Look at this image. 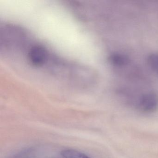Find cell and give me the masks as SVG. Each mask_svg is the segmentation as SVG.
<instances>
[{
	"label": "cell",
	"mask_w": 158,
	"mask_h": 158,
	"mask_svg": "<svg viewBox=\"0 0 158 158\" xmlns=\"http://www.w3.org/2000/svg\"><path fill=\"white\" fill-rule=\"evenodd\" d=\"M135 108L138 110L150 113L158 109V96L153 91H149L139 96L135 103Z\"/></svg>",
	"instance_id": "cell-1"
},
{
	"label": "cell",
	"mask_w": 158,
	"mask_h": 158,
	"mask_svg": "<svg viewBox=\"0 0 158 158\" xmlns=\"http://www.w3.org/2000/svg\"><path fill=\"white\" fill-rule=\"evenodd\" d=\"M110 63L117 67L127 66L130 62V60L127 55L119 52H114L109 57Z\"/></svg>",
	"instance_id": "cell-2"
},
{
	"label": "cell",
	"mask_w": 158,
	"mask_h": 158,
	"mask_svg": "<svg viewBox=\"0 0 158 158\" xmlns=\"http://www.w3.org/2000/svg\"><path fill=\"white\" fill-rule=\"evenodd\" d=\"M61 154L64 158H90L86 154L75 150H65L62 152Z\"/></svg>",
	"instance_id": "cell-3"
},
{
	"label": "cell",
	"mask_w": 158,
	"mask_h": 158,
	"mask_svg": "<svg viewBox=\"0 0 158 158\" xmlns=\"http://www.w3.org/2000/svg\"><path fill=\"white\" fill-rule=\"evenodd\" d=\"M147 63L152 70L158 73V53H152L147 58Z\"/></svg>",
	"instance_id": "cell-4"
}]
</instances>
